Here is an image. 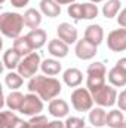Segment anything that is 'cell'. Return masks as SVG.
<instances>
[{
    "instance_id": "1",
    "label": "cell",
    "mask_w": 126,
    "mask_h": 128,
    "mask_svg": "<svg viewBox=\"0 0 126 128\" xmlns=\"http://www.w3.org/2000/svg\"><path fill=\"white\" fill-rule=\"evenodd\" d=\"M28 91L34 92L40 97L43 101H51L61 94L63 91V84L54 78V76H46V74H36L28 80L27 85Z\"/></svg>"
},
{
    "instance_id": "2",
    "label": "cell",
    "mask_w": 126,
    "mask_h": 128,
    "mask_svg": "<svg viewBox=\"0 0 126 128\" xmlns=\"http://www.w3.org/2000/svg\"><path fill=\"white\" fill-rule=\"evenodd\" d=\"M24 16L18 12H3L0 15V32L4 37L15 40L24 28Z\"/></svg>"
},
{
    "instance_id": "3",
    "label": "cell",
    "mask_w": 126,
    "mask_h": 128,
    "mask_svg": "<svg viewBox=\"0 0 126 128\" xmlns=\"http://www.w3.org/2000/svg\"><path fill=\"white\" fill-rule=\"evenodd\" d=\"M71 106L76 112H89L94 109V97L88 88H74L71 92Z\"/></svg>"
},
{
    "instance_id": "4",
    "label": "cell",
    "mask_w": 126,
    "mask_h": 128,
    "mask_svg": "<svg viewBox=\"0 0 126 128\" xmlns=\"http://www.w3.org/2000/svg\"><path fill=\"white\" fill-rule=\"evenodd\" d=\"M42 66V58H40V54L39 52H31L30 55L27 57H22L21 63L18 66L16 72L24 78V79H31L37 74L39 68Z\"/></svg>"
},
{
    "instance_id": "5",
    "label": "cell",
    "mask_w": 126,
    "mask_h": 128,
    "mask_svg": "<svg viewBox=\"0 0 126 128\" xmlns=\"http://www.w3.org/2000/svg\"><path fill=\"white\" fill-rule=\"evenodd\" d=\"M117 91L113 85H104L99 90H96L95 92H92L95 104H98L99 107H113L117 103Z\"/></svg>"
},
{
    "instance_id": "6",
    "label": "cell",
    "mask_w": 126,
    "mask_h": 128,
    "mask_svg": "<svg viewBox=\"0 0 126 128\" xmlns=\"http://www.w3.org/2000/svg\"><path fill=\"white\" fill-rule=\"evenodd\" d=\"M43 100L34 92H28L24 97V103L19 109V113L24 116H36L43 112Z\"/></svg>"
},
{
    "instance_id": "7",
    "label": "cell",
    "mask_w": 126,
    "mask_h": 128,
    "mask_svg": "<svg viewBox=\"0 0 126 128\" xmlns=\"http://www.w3.org/2000/svg\"><path fill=\"white\" fill-rule=\"evenodd\" d=\"M107 48L113 52L126 51V28H114L107 34Z\"/></svg>"
},
{
    "instance_id": "8",
    "label": "cell",
    "mask_w": 126,
    "mask_h": 128,
    "mask_svg": "<svg viewBox=\"0 0 126 128\" xmlns=\"http://www.w3.org/2000/svg\"><path fill=\"white\" fill-rule=\"evenodd\" d=\"M74 54H76V57L79 60L88 61V60L95 58V55L98 54V46L83 37V39H79L77 40V43L74 46Z\"/></svg>"
},
{
    "instance_id": "9",
    "label": "cell",
    "mask_w": 126,
    "mask_h": 128,
    "mask_svg": "<svg viewBox=\"0 0 126 128\" xmlns=\"http://www.w3.org/2000/svg\"><path fill=\"white\" fill-rule=\"evenodd\" d=\"M57 36L64 40L67 45H76L77 43V40H79V32H77V28L73 26V24H70V22H61L58 27H57Z\"/></svg>"
},
{
    "instance_id": "10",
    "label": "cell",
    "mask_w": 126,
    "mask_h": 128,
    "mask_svg": "<svg viewBox=\"0 0 126 128\" xmlns=\"http://www.w3.org/2000/svg\"><path fill=\"white\" fill-rule=\"evenodd\" d=\"M48 112L51 116H54L55 119H63V118H67L68 113H70V106L68 103L63 100V98H54L49 101L48 104Z\"/></svg>"
},
{
    "instance_id": "11",
    "label": "cell",
    "mask_w": 126,
    "mask_h": 128,
    "mask_svg": "<svg viewBox=\"0 0 126 128\" xmlns=\"http://www.w3.org/2000/svg\"><path fill=\"white\" fill-rule=\"evenodd\" d=\"M48 52L54 57V58H65L70 52V45H67L64 40H61L60 37L57 39H51L48 43Z\"/></svg>"
},
{
    "instance_id": "12",
    "label": "cell",
    "mask_w": 126,
    "mask_h": 128,
    "mask_svg": "<svg viewBox=\"0 0 126 128\" xmlns=\"http://www.w3.org/2000/svg\"><path fill=\"white\" fill-rule=\"evenodd\" d=\"M63 82L68 88H79L82 85V82H83V73H82V70H79L76 67H70V68L64 70Z\"/></svg>"
},
{
    "instance_id": "13",
    "label": "cell",
    "mask_w": 126,
    "mask_h": 128,
    "mask_svg": "<svg viewBox=\"0 0 126 128\" xmlns=\"http://www.w3.org/2000/svg\"><path fill=\"white\" fill-rule=\"evenodd\" d=\"M30 45H31L33 51H37V49H42L46 42H48V33L45 32L43 28H34V30H30V32L25 34Z\"/></svg>"
},
{
    "instance_id": "14",
    "label": "cell",
    "mask_w": 126,
    "mask_h": 128,
    "mask_svg": "<svg viewBox=\"0 0 126 128\" xmlns=\"http://www.w3.org/2000/svg\"><path fill=\"white\" fill-rule=\"evenodd\" d=\"M108 82L110 85H113L114 88H123L126 86V72L123 68H120L119 66H114L108 70L107 73Z\"/></svg>"
},
{
    "instance_id": "15",
    "label": "cell",
    "mask_w": 126,
    "mask_h": 128,
    "mask_svg": "<svg viewBox=\"0 0 126 128\" xmlns=\"http://www.w3.org/2000/svg\"><path fill=\"white\" fill-rule=\"evenodd\" d=\"M1 60H3V67H4L6 70L10 72V70L18 68V66H19V63H21L22 57H21V54L16 52L13 48H7V49L3 52Z\"/></svg>"
},
{
    "instance_id": "16",
    "label": "cell",
    "mask_w": 126,
    "mask_h": 128,
    "mask_svg": "<svg viewBox=\"0 0 126 128\" xmlns=\"http://www.w3.org/2000/svg\"><path fill=\"white\" fill-rule=\"evenodd\" d=\"M39 9L40 12L48 16V18H57L61 15V4L55 0H40V4H39Z\"/></svg>"
},
{
    "instance_id": "17",
    "label": "cell",
    "mask_w": 126,
    "mask_h": 128,
    "mask_svg": "<svg viewBox=\"0 0 126 128\" xmlns=\"http://www.w3.org/2000/svg\"><path fill=\"white\" fill-rule=\"evenodd\" d=\"M86 40L92 42L94 45L99 46L102 42H104V28L99 26V24H91L85 28V36H83Z\"/></svg>"
},
{
    "instance_id": "18",
    "label": "cell",
    "mask_w": 126,
    "mask_h": 128,
    "mask_svg": "<svg viewBox=\"0 0 126 128\" xmlns=\"http://www.w3.org/2000/svg\"><path fill=\"white\" fill-rule=\"evenodd\" d=\"M24 22L28 28H39L40 24H42V20H43V14L40 12V9H34V8H30L24 12Z\"/></svg>"
},
{
    "instance_id": "19",
    "label": "cell",
    "mask_w": 126,
    "mask_h": 128,
    "mask_svg": "<svg viewBox=\"0 0 126 128\" xmlns=\"http://www.w3.org/2000/svg\"><path fill=\"white\" fill-rule=\"evenodd\" d=\"M40 70H42V73L46 74V76H57V74L61 73L63 66H61V63H60L58 58H54V57H52V58H46V60L42 61Z\"/></svg>"
},
{
    "instance_id": "20",
    "label": "cell",
    "mask_w": 126,
    "mask_h": 128,
    "mask_svg": "<svg viewBox=\"0 0 126 128\" xmlns=\"http://www.w3.org/2000/svg\"><path fill=\"white\" fill-rule=\"evenodd\" d=\"M88 119H89V124L95 128H101L105 125V121H107V112H105V109L104 107H94V109H91L89 110V116H88Z\"/></svg>"
},
{
    "instance_id": "21",
    "label": "cell",
    "mask_w": 126,
    "mask_h": 128,
    "mask_svg": "<svg viewBox=\"0 0 126 128\" xmlns=\"http://www.w3.org/2000/svg\"><path fill=\"white\" fill-rule=\"evenodd\" d=\"M24 94L19 91H10L7 96L4 97V104L7 106L9 110L12 112H19L22 103H24Z\"/></svg>"
},
{
    "instance_id": "22",
    "label": "cell",
    "mask_w": 126,
    "mask_h": 128,
    "mask_svg": "<svg viewBox=\"0 0 126 128\" xmlns=\"http://www.w3.org/2000/svg\"><path fill=\"white\" fill-rule=\"evenodd\" d=\"M122 10V2L120 0H107L102 4V16H105L107 20H111L114 16L119 15V12Z\"/></svg>"
},
{
    "instance_id": "23",
    "label": "cell",
    "mask_w": 126,
    "mask_h": 128,
    "mask_svg": "<svg viewBox=\"0 0 126 128\" xmlns=\"http://www.w3.org/2000/svg\"><path fill=\"white\" fill-rule=\"evenodd\" d=\"M24 84V78L18 73V72H7L6 76H4V85L10 90V91H18Z\"/></svg>"
},
{
    "instance_id": "24",
    "label": "cell",
    "mask_w": 126,
    "mask_h": 128,
    "mask_svg": "<svg viewBox=\"0 0 126 128\" xmlns=\"http://www.w3.org/2000/svg\"><path fill=\"white\" fill-rule=\"evenodd\" d=\"M12 48H13L16 52H19L21 57H27V55H30L31 52H34L33 48H31V45H30V42H28V39H27V36H19V37H16V39L13 40V43H12Z\"/></svg>"
},
{
    "instance_id": "25",
    "label": "cell",
    "mask_w": 126,
    "mask_h": 128,
    "mask_svg": "<svg viewBox=\"0 0 126 128\" xmlns=\"http://www.w3.org/2000/svg\"><path fill=\"white\" fill-rule=\"evenodd\" d=\"M125 122V115L120 109H113L107 113V121L105 125L110 128H119Z\"/></svg>"
},
{
    "instance_id": "26",
    "label": "cell",
    "mask_w": 126,
    "mask_h": 128,
    "mask_svg": "<svg viewBox=\"0 0 126 128\" xmlns=\"http://www.w3.org/2000/svg\"><path fill=\"white\" fill-rule=\"evenodd\" d=\"M104 85H105V76H88L86 78V88L91 92H95Z\"/></svg>"
},
{
    "instance_id": "27",
    "label": "cell",
    "mask_w": 126,
    "mask_h": 128,
    "mask_svg": "<svg viewBox=\"0 0 126 128\" xmlns=\"http://www.w3.org/2000/svg\"><path fill=\"white\" fill-rule=\"evenodd\" d=\"M83 4V20H95L99 14V9L95 3H91V2H86V3H82Z\"/></svg>"
},
{
    "instance_id": "28",
    "label": "cell",
    "mask_w": 126,
    "mask_h": 128,
    "mask_svg": "<svg viewBox=\"0 0 126 128\" xmlns=\"http://www.w3.org/2000/svg\"><path fill=\"white\" fill-rule=\"evenodd\" d=\"M86 74L88 76H107V68H105L104 63L95 61V63L89 64V67L86 70Z\"/></svg>"
},
{
    "instance_id": "29",
    "label": "cell",
    "mask_w": 126,
    "mask_h": 128,
    "mask_svg": "<svg viewBox=\"0 0 126 128\" xmlns=\"http://www.w3.org/2000/svg\"><path fill=\"white\" fill-rule=\"evenodd\" d=\"M67 14L74 20V21H82L83 20V4L82 3H73L68 4Z\"/></svg>"
},
{
    "instance_id": "30",
    "label": "cell",
    "mask_w": 126,
    "mask_h": 128,
    "mask_svg": "<svg viewBox=\"0 0 126 128\" xmlns=\"http://www.w3.org/2000/svg\"><path fill=\"white\" fill-rule=\"evenodd\" d=\"M49 124L48 121V116L45 115H36V116H31L30 121H28V128H45Z\"/></svg>"
},
{
    "instance_id": "31",
    "label": "cell",
    "mask_w": 126,
    "mask_h": 128,
    "mask_svg": "<svg viewBox=\"0 0 126 128\" xmlns=\"http://www.w3.org/2000/svg\"><path fill=\"white\" fill-rule=\"evenodd\" d=\"M85 119L79 116H67L65 119V128H85Z\"/></svg>"
},
{
    "instance_id": "32",
    "label": "cell",
    "mask_w": 126,
    "mask_h": 128,
    "mask_svg": "<svg viewBox=\"0 0 126 128\" xmlns=\"http://www.w3.org/2000/svg\"><path fill=\"white\" fill-rule=\"evenodd\" d=\"M16 115L12 112V110H3L1 112V124H0V128H9L12 125V122L15 121Z\"/></svg>"
},
{
    "instance_id": "33",
    "label": "cell",
    "mask_w": 126,
    "mask_h": 128,
    "mask_svg": "<svg viewBox=\"0 0 126 128\" xmlns=\"http://www.w3.org/2000/svg\"><path fill=\"white\" fill-rule=\"evenodd\" d=\"M117 106L122 112H126V90L120 91L117 96Z\"/></svg>"
},
{
    "instance_id": "34",
    "label": "cell",
    "mask_w": 126,
    "mask_h": 128,
    "mask_svg": "<svg viewBox=\"0 0 126 128\" xmlns=\"http://www.w3.org/2000/svg\"><path fill=\"white\" fill-rule=\"evenodd\" d=\"M9 128H28V121H24V119H21V118H15V121L12 122V125Z\"/></svg>"
},
{
    "instance_id": "35",
    "label": "cell",
    "mask_w": 126,
    "mask_h": 128,
    "mask_svg": "<svg viewBox=\"0 0 126 128\" xmlns=\"http://www.w3.org/2000/svg\"><path fill=\"white\" fill-rule=\"evenodd\" d=\"M117 24L120 27L126 28V8H123L120 12H119V16H117Z\"/></svg>"
},
{
    "instance_id": "36",
    "label": "cell",
    "mask_w": 126,
    "mask_h": 128,
    "mask_svg": "<svg viewBox=\"0 0 126 128\" xmlns=\"http://www.w3.org/2000/svg\"><path fill=\"white\" fill-rule=\"evenodd\" d=\"M45 128H65V122L61 119H55V121H49V124Z\"/></svg>"
},
{
    "instance_id": "37",
    "label": "cell",
    "mask_w": 126,
    "mask_h": 128,
    "mask_svg": "<svg viewBox=\"0 0 126 128\" xmlns=\"http://www.w3.org/2000/svg\"><path fill=\"white\" fill-rule=\"evenodd\" d=\"M30 3V0H10V4L16 9H22Z\"/></svg>"
},
{
    "instance_id": "38",
    "label": "cell",
    "mask_w": 126,
    "mask_h": 128,
    "mask_svg": "<svg viewBox=\"0 0 126 128\" xmlns=\"http://www.w3.org/2000/svg\"><path fill=\"white\" fill-rule=\"evenodd\" d=\"M116 66H119L120 68H123V70L126 72V57L119 58V60H117V63H116Z\"/></svg>"
},
{
    "instance_id": "39",
    "label": "cell",
    "mask_w": 126,
    "mask_h": 128,
    "mask_svg": "<svg viewBox=\"0 0 126 128\" xmlns=\"http://www.w3.org/2000/svg\"><path fill=\"white\" fill-rule=\"evenodd\" d=\"M55 2H58L60 4H73V3H76V0H55Z\"/></svg>"
},
{
    "instance_id": "40",
    "label": "cell",
    "mask_w": 126,
    "mask_h": 128,
    "mask_svg": "<svg viewBox=\"0 0 126 128\" xmlns=\"http://www.w3.org/2000/svg\"><path fill=\"white\" fill-rule=\"evenodd\" d=\"M89 2H91V3H95V4H96V3H101V2H104V0H89Z\"/></svg>"
},
{
    "instance_id": "41",
    "label": "cell",
    "mask_w": 126,
    "mask_h": 128,
    "mask_svg": "<svg viewBox=\"0 0 126 128\" xmlns=\"http://www.w3.org/2000/svg\"><path fill=\"white\" fill-rule=\"evenodd\" d=\"M119 128H126V121H125V122H123V124H122V125H120Z\"/></svg>"
},
{
    "instance_id": "42",
    "label": "cell",
    "mask_w": 126,
    "mask_h": 128,
    "mask_svg": "<svg viewBox=\"0 0 126 128\" xmlns=\"http://www.w3.org/2000/svg\"><path fill=\"white\" fill-rule=\"evenodd\" d=\"M85 128H95V127H85Z\"/></svg>"
},
{
    "instance_id": "43",
    "label": "cell",
    "mask_w": 126,
    "mask_h": 128,
    "mask_svg": "<svg viewBox=\"0 0 126 128\" xmlns=\"http://www.w3.org/2000/svg\"><path fill=\"white\" fill-rule=\"evenodd\" d=\"M125 121H126V116H125Z\"/></svg>"
}]
</instances>
